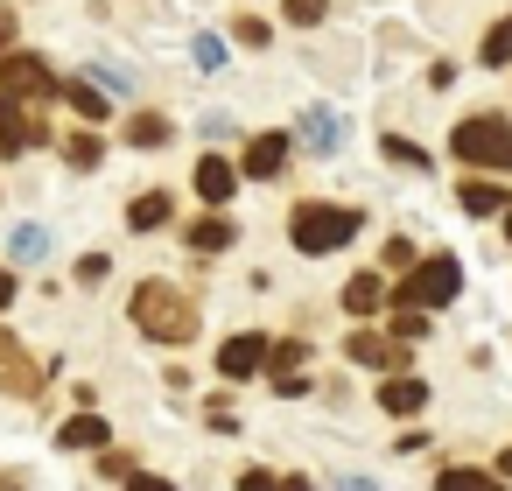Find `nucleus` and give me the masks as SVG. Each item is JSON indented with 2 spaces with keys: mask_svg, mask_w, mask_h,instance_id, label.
Segmentation results:
<instances>
[{
  "mask_svg": "<svg viewBox=\"0 0 512 491\" xmlns=\"http://www.w3.org/2000/svg\"><path fill=\"white\" fill-rule=\"evenodd\" d=\"M127 141H134V148H162V141H169V120H162V113H134V120H127Z\"/></svg>",
  "mask_w": 512,
  "mask_h": 491,
  "instance_id": "obj_21",
  "label": "nucleus"
},
{
  "mask_svg": "<svg viewBox=\"0 0 512 491\" xmlns=\"http://www.w3.org/2000/svg\"><path fill=\"white\" fill-rule=\"evenodd\" d=\"M127 316H134L155 344H190V337H197V302H190L183 288H169V281H141L134 302H127Z\"/></svg>",
  "mask_w": 512,
  "mask_h": 491,
  "instance_id": "obj_1",
  "label": "nucleus"
},
{
  "mask_svg": "<svg viewBox=\"0 0 512 491\" xmlns=\"http://www.w3.org/2000/svg\"><path fill=\"white\" fill-rule=\"evenodd\" d=\"M0 491H22V477H15V470H0Z\"/></svg>",
  "mask_w": 512,
  "mask_h": 491,
  "instance_id": "obj_37",
  "label": "nucleus"
},
{
  "mask_svg": "<svg viewBox=\"0 0 512 491\" xmlns=\"http://www.w3.org/2000/svg\"><path fill=\"white\" fill-rule=\"evenodd\" d=\"M505 239H512V211H505Z\"/></svg>",
  "mask_w": 512,
  "mask_h": 491,
  "instance_id": "obj_39",
  "label": "nucleus"
},
{
  "mask_svg": "<svg viewBox=\"0 0 512 491\" xmlns=\"http://www.w3.org/2000/svg\"><path fill=\"white\" fill-rule=\"evenodd\" d=\"M64 155H71V169H99V141H92V134H71Z\"/></svg>",
  "mask_w": 512,
  "mask_h": 491,
  "instance_id": "obj_23",
  "label": "nucleus"
},
{
  "mask_svg": "<svg viewBox=\"0 0 512 491\" xmlns=\"http://www.w3.org/2000/svg\"><path fill=\"white\" fill-rule=\"evenodd\" d=\"M456 204H463L470 218H498V211H512V197H505L498 183H484V176H470V183L456 190Z\"/></svg>",
  "mask_w": 512,
  "mask_h": 491,
  "instance_id": "obj_11",
  "label": "nucleus"
},
{
  "mask_svg": "<svg viewBox=\"0 0 512 491\" xmlns=\"http://www.w3.org/2000/svg\"><path fill=\"white\" fill-rule=\"evenodd\" d=\"M0 393H22V400H29V393H43V365H36L8 330H0Z\"/></svg>",
  "mask_w": 512,
  "mask_h": 491,
  "instance_id": "obj_6",
  "label": "nucleus"
},
{
  "mask_svg": "<svg viewBox=\"0 0 512 491\" xmlns=\"http://www.w3.org/2000/svg\"><path fill=\"white\" fill-rule=\"evenodd\" d=\"M379 302H386V281H379V274H358V281L344 288V309H351V316H372Z\"/></svg>",
  "mask_w": 512,
  "mask_h": 491,
  "instance_id": "obj_17",
  "label": "nucleus"
},
{
  "mask_svg": "<svg viewBox=\"0 0 512 491\" xmlns=\"http://www.w3.org/2000/svg\"><path fill=\"white\" fill-rule=\"evenodd\" d=\"M64 99H71V113H85V120H106V113H113V99H99V85H92V78L64 85Z\"/></svg>",
  "mask_w": 512,
  "mask_h": 491,
  "instance_id": "obj_20",
  "label": "nucleus"
},
{
  "mask_svg": "<svg viewBox=\"0 0 512 491\" xmlns=\"http://www.w3.org/2000/svg\"><path fill=\"white\" fill-rule=\"evenodd\" d=\"M449 155H456V162H470V169H498V176H512V120H498V113L456 120Z\"/></svg>",
  "mask_w": 512,
  "mask_h": 491,
  "instance_id": "obj_2",
  "label": "nucleus"
},
{
  "mask_svg": "<svg viewBox=\"0 0 512 491\" xmlns=\"http://www.w3.org/2000/svg\"><path fill=\"white\" fill-rule=\"evenodd\" d=\"M197 64H204V71H218V64H225V43H211V36H204V43H197Z\"/></svg>",
  "mask_w": 512,
  "mask_h": 491,
  "instance_id": "obj_30",
  "label": "nucleus"
},
{
  "mask_svg": "<svg viewBox=\"0 0 512 491\" xmlns=\"http://www.w3.org/2000/svg\"><path fill=\"white\" fill-rule=\"evenodd\" d=\"M337 134H344V127H337V113H323V106H309V113H302V141H309V148H323V155H330V148H337Z\"/></svg>",
  "mask_w": 512,
  "mask_h": 491,
  "instance_id": "obj_15",
  "label": "nucleus"
},
{
  "mask_svg": "<svg viewBox=\"0 0 512 491\" xmlns=\"http://www.w3.org/2000/svg\"><path fill=\"white\" fill-rule=\"evenodd\" d=\"M29 141H36V127L22 120V99H15V92H0V155H22Z\"/></svg>",
  "mask_w": 512,
  "mask_h": 491,
  "instance_id": "obj_10",
  "label": "nucleus"
},
{
  "mask_svg": "<svg viewBox=\"0 0 512 491\" xmlns=\"http://www.w3.org/2000/svg\"><path fill=\"white\" fill-rule=\"evenodd\" d=\"M288 22H302V29L323 22V0H288Z\"/></svg>",
  "mask_w": 512,
  "mask_h": 491,
  "instance_id": "obj_28",
  "label": "nucleus"
},
{
  "mask_svg": "<svg viewBox=\"0 0 512 491\" xmlns=\"http://www.w3.org/2000/svg\"><path fill=\"white\" fill-rule=\"evenodd\" d=\"M106 435H113V428H106V414H71V421L57 428V442H64V449H106Z\"/></svg>",
  "mask_w": 512,
  "mask_h": 491,
  "instance_id": "obj_14",
  "label": "nucleus"
},
{
  "mask_svg": "<svg viewBox=\"0 0 512 491\" xmlns=\"http://www.w3.org/2000/svg\"><path fill=\"white\" fill-rule=\"evenodd\" d=\"M393 337H407V344L428 337V309H400V316H393Z\"/></svg>",
  "mask_w": 512,
  "mask_h": 491,
  "instance_id": "obj_25",
  "label": "nucleus"
},
{
  "mask_svg": "<svg viewBox=\"0 0 512 491\" xmlns=\"http://www.w3.org/2000/svg\"><path fill=\"white\" fill-rule=\"evenodd\" d=\"M8 43H15V15H8V8H0V64H8V57H15Z\"/></svg>",
  "mask_w": 512,
  "mask_h": 491,
  "instance_id": "obj_34",
  "label": "nucleus"
},
{
  "mask_svg": "<svg viewBox=\"0 0 512 491\" xmlns=\"http://www.w3.org/2000/svg\"><path fill=\"white\" fill-rule=\"evenodd\" d=\"M232 239H239L232 218H197V225H190V246H197V253H225Z\"/></svg>",
  "mask_w": 512,
  "mask_h": 491,
  "instance_id": "obj_16",
  "label": "nucleus"
},
{
  "mask_svg": "<svg viewBox=\"0 0 512 491\" xmlns=\"http://www.w3.org/2000/svg\"><path fill=\"white\" fill-rule=\"evenodd\" d=\"M239 491H281V477H267V470H246V477H239Z\"/></svg>",
  "mask_w": 512,
  "mask_h": 491,
  "instance_id": "obj_33",
  "label": "nucleus"
},
{
  "mask_svg": "<svg viewBox=\"0 0 512 491\" xmlns=\"http://www.w3.org/2000/svg\"><path fill=\"white\" fill-rule=\"evenodd\" d=\"M288 169V134H260V141H246V162H239V176H253V183H274Z\"/></svg>",
  "mask_w": 512,
  "mask_h": 491,
  "instance_id": "obj_7",
  "label": "nucleus"
},
{
  "mask_svg": "<svg viewBox=\"0 0 512 491\" xmlns=\"http://www.w3.org/2000/svg\"><path fill=\"white\" fill-rule=\"evenodd\" d=\"M127 491H176V484L155 477V470H127Z\"/></svg>",
  "mask_w": 512,
  "mask_h": 491,
  "instance_id": "obj_27",
  "label": "nucleus"
},
{
  "mask_svg": "<svg viewBox=\"0 0 512 491\" xmlns=\"http://www.w3.org/2000/svg\"><path fill=\"white\" fill-rule=\"evenodd\" d=\"M8 302H15V274H8V267H0V309H8Z\"/></svg>",
  "mask_w": 512,
  "mask_h": 491,
  "instance_id": "obj_35",
  "label": "nucleus"
},
{
  "mask_svg": "<svg viewBox=\"0 0 512 491\" xmlns=\"http://www.w3.org/2000/svg\"><path fill=\"white\" fill-rule=\"evenodd\" d=\"M498 477H512V449H505V456H498Z\"/></svg>",
  "mask_w": 512,
  "mask_h": 491,
  "instance_id": "obj_38",
  "label": "nucleus"
},
{
  "mask_svg": "<svg viewBox=\"0 0 512 491\" xmlns=\"http://www.w3.org/2000/svg\"><path fill=\"white\" fill-rule=\"evenodd\" d=\"M477 57H484V64H512V15H505V22L477 43Z\"/></svg>",
  "mask_w": 512,
  "mask_h": 491,
  "instance_id": "obj_22",
  "label": "nucleus"
},
{
  "mask_svg": "<svg viewBox=\"0 0 512 491\" xmlns=\"http://www.w3.org/2000/svg\"><path fill=\"white\" fill-rule=\"evenodd\" d=\"M169 190H141L134 204H127V232H155V225H169Z\"/></svg>",
  "mask_w": 512,
  "mask_h": 491,
  "instance_id": "obj_13",
  "label": "nucleus"
},
{
  "mask_svg": "<svg viewBox=\"0 0 512 491\" xmlns=\"http://www.w3.org/2000/svg\"><path fill=\"white\" fill-rule=\"evenodd\" d=\"M232 36H239V43H253V50H267V22H253V15H246Z\"/></svg>",
  "mask_w": 512,
  "mask_h": 491,
  "instance_id": "obj_29",
  "label": "nucleus"
},
{
  "mask_svg": "<svg viewBox=\"0 0 512 491\" xmlns=\"http://www.w3.org/2000/svg\"><path fill=\"white\" fill-rule=\"evenodd\" d=\"M456 288H463V267L449 253H435L400 281V309H442V302H456Z\"/></svg>",
  "mask_w": 512,
  "mask_h": 491,
  "instance_id": "obj_4",
  "label": "nucleus"
},
{
  "mask_svg": "<svg viewBox=\"0 0 512 491\" xmlns=\"http://www.w3.org/2000/svg\"><path fill=\"white\" fill-rule=\"evenodd\" d=\"M379 148H386V155H393V162H400V169H428V155H421V148H414V141H400V134H386V141H379Z\"/></svg>",
  "mask_w": 512,
  "mask_h": 491,
  "instance_id": "obj_24",
  "label": "nucleus"
},
{
  "mask_svg": "<svg viewBox=\"0 0 512 491\" xmlns=\"http://www.w3.org/2000/svg\"><path fill=\"white\" fill-rule=\"evenodd\" d=\"M344 351H351L358 365H393V358H400V351H393L379 330H351V344H344Z\"/></svg>",
  "mask_w": 512,
  "mask_h": 491,
  "instance_id": "obj_18",
  "label": "nucleus"
},
{
  "mask_svg": "<svg viewBox=\"0 0 512 491\" xmlns=\"http://www.w3.org/2000/svg\"><path fill=\"white\" fill-rule=\"evenodd\" d=\"M29 253H43V232L29 225V232H15V260H29Z\"/></svg>",
  "mask_w": 512,
  "mask_h": 491,
  "instance_id": "obj_31",
  "label": "nucleus"
},
{
  "mask_svg": "<svg viewBox=\"0 0 512 491\" xmlns=\"http://www.w3.org/2000/svg\"><path fill=\"white\" fill-rule=\"evenodd\" d=\"M267 358H274V351H267V337H260V330H246V337H232V344L218 351V372H225V379H253Z\"/></svg>",
  "mask_w": 512,
  "mask_h": 491,
  "instance_id": "obj_8",
  "label": "nucleus"
},
{
  "mask_svg": "<svg viewBox=\"0 0 512 491\" xmlns=\"http://www.w3.org/2000/svg\"><path fill=\"white\" fill-rule=\"evenodd\" d=\"M358 211L351 204H302L295 211V225H288V239H295V253H337V246H351L358 239Z\"/></svg>",
  "mask_w": 512,
  "mask_h": 491,
  "instance_id": "obj_3",
  "label": "nucleus"
},
{
  "mask_svg": "<svg viewBox=\"0 0 512 491\" xmlns=\"http://www.w3.org/2000/svg\"><path fill=\"white\" fill-rule=\"evenodd\" d=\"M421 400H428V379H414V372H400V379L379 386V407L386 414H421Z\"/></svg>",
  "mask_w": 512,
  "mask_h": 491,
  "instance_id": "obj_12",
  "label": "nucleus"
},
{
  "mask_svg": "<svg viewBox=\"0 0 512 491\" xmlns=\"http://www.w3.org/2000/svg\"><path fill=\"white\" fill-rule=\"evenodd\" d=\"M281 491H316V484L309 477H281Z\"/></svg>",
  "mask_w": 512,
  "mask_h": 491,
  "instance_id": "obj_36",
  "label": "nucleus"
},
{
  "mask_svg": "<svg viewBox=\"0 0 512 491\" xmlns=\"http://www.w3.org/2000/svg\"><path fill=\"white\" fill-rule=\"evenodd\" d=\"M232 190H239V169H232L225 155H204V162H197V197H204V204L218 211V204H225Z\"/></svg>",
  "mask_w": 512,
  "mask_h": 491,
  "instance_id": "obj_9",
  "label": "nucleus"
},
{
  "mask_svg": "<svg viewBox=\"0 0 512 491\" xmlns=\"http://www.w3.org/2000/svg\"><path fill=\"white\" fill-rule=\"evenodd\" d=\"M0 92H15V99H50V92H57V78H50V64H43V57L15 50L8 64H0Z\"/></svg>",
  "mask_w": 512,
  "mask_h": 491,
  "instance_id": "obj_5",
  "label": "nucleus"
},
{
  "mask_svg": "<svg viewBox=\"0 0 512 491\" xmlns=\"http://www.w3.org/2000/svg\"><path fill=\"white\" fill-rule=\"evenodd\" d=\"M386 267H414V246L407 239H386Z\"/></svg>",
  "mask_w": 512,
  "mask_h": 491,
  "instance_id": "obj_32",
  "label": "nucleus"
},
{
  "mask_svg": "<svg viewBox=\"0 0 512 491\" xmlns=\"http://www.w3.org/2000/svg\"><path fill=\"white\" fill-rule=\"evenodd\" d=\"M106 274H113V260H106V253H85V260H78V281H85V288H92V281H106Z\"/></svg>",
  "mask_w": 512,
  "mask_h": 491,
  "instance_id": "obj_26",
  "label": "nucleus"
},
{
  "mask_svg": "<svg viewBox=\"0 0 512 491\" xmlns=\"http://www.w3.org/2000/svg\"><path fill=\"white\" fill-rule=\"evenodd\" d=\"M435 491H505L491 470H463V463H449L442 477H435Z\"/></svg>",
  "mask_w": 512,
  "mask_h": 491,
  "instance_id": "obj_19",
  "label": "nucleus"
}]
</instances>
